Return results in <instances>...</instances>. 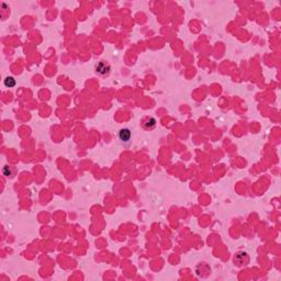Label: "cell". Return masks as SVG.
Listing matches in <instances>:
<instances>
[{"instance_id":"obj_1","label":"cell","mask_w":281,"mask_h":281,"mask_svg":"<svg viewBox=\"0 0 281 281\" xmlns=\"http://www.w3.org/2000/svg\"><path fill=\"white\" fill-rule=\"evenodd\" d=\"M131 135L132 134H131V131L128 128H122L119 132V137L122 142H128L130 138H131Z\"/></svg>"},{"instance_id":"obj_5","label":"cell","mask_w":281,"mask_h":281,"mask_svg":"<svg viewBox=\"0 0 281 281\" xmlns=\"http://www.w3.org/2000/svg\"><path fill=\"white\" fill-rule=\"evenodd\" d=\"M2 171H3V175H5V176H7V177H9V176H11V175H12V173H11V168H10L9 166H5Z\"/></svg>"},{"instance_id":"obj_2","label":"cell","mask_w":281,"mask_h":281,"mask_svg":"<svg viewBox=\"0 0 281 281\" xmlns=\"http://www.w3.org/2000/svg\"><path fill=\"white\" fill-rule=\"evenodd\" d=\"M97 73L100 75H105L109 73V70H110V68H109L108 65H105L104 63H100V64L97 66Z\"/></svg>"},{"instance_id":"obj_3","label":"cell","mask_w":281,"mask_h":281,"mask_svg":"<svg viewBox=\"0 0 281 281\" xmlns=\"http://www.w3.org/2000/svg\"><path fill=\"white\" fill-rule=\"evenodd\" d=\"M3 84H5L6 87L12 88V87H15V79L13 78V77H7V78L5 79V81H3Z\"/></svg>"},{"instance_id":"obj_4","label":"cell","mask_w":281,"mask_h":281,"mask_svg":"<svg viewBox=\"0 0 281 281\" xmlns=\"http://www.w3.org/2000/svg\"><path fill=\"white\" fill-rule=\"evenodd\" d=\"M155 125H156V120L153 118H151V119H148L147 121H146V123L144 124V128H153Z\"/></svg>"}]
</instances>
